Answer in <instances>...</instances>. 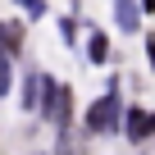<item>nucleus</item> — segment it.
<instances>
[{
  "label": "nucleus",
  "instance_id": "f257e3e1",
  "mask_svg": "<svg viewBox=\"0 0 155 155\" xmlns=\"http://www.w3.org/2000/svg\"><path fill=\"white\" fill-rule=\"evenodd\" d=\"M123 123V91H119V78H110V87L87 105L82 114V132L87 137H114Z\"/></svg>",
  "mask_w": 155,
  "mask_h": 155
},
{
  "label": "nucleus",
  "instance_id": "f03ea898",
  "mask_svg": "<svg viewBox=\"0 0 155 155\" xmlns=\"http://www.w3.org/2000/svg\"><path fill=\"white\" fill-rule=\"evenodd\" d=\"M37 114H41L55 132H68V128H73V87H68V82H55V78L46 73V78H41V105H37Z\"/></svg>",
  "mask_w": 155,
  "mask_h": 155
},
{
  "label": "nucleus",
  "instance_id": "7ed1b4c3",
  "mask_svg": "<svg viewBox=\"0 0 155 155\" xmlns=\"http://www.w3.org/2000/svg\"><path fill=\"white\" fill-rule=\"evenodd\" d=\"M119 132L128 137V146H146V141H150V110H146V105H123Z\"/></svg>",
  "mask_w": 155,
  "mask_h": 155
},
{
  "label": "nucleus",
  "instance_id": "20e7f679",
  "mask_svg": "<svg viewBox=\"0 0 155 155\" xmlns=\"http://www.w3.org/2000/svg\"><path fill=\"white\" fill-rule=\"evenodd\" d=\"M82 59H87V64H96V68H105V64L114 59V50H110V32H105V28L87 23V41H82Z\"/></svg>",
  "mask_w": 155,
  "mask_h": 155
},
{
  "label": "nucleus",
  "instance_id": "39448f33",
  "mask_svg": "<svg viewBox=\"0 0 155 155\" xmlns=\"http://www.w3.org/2000/svg\"><path fill=\"white\" fill-rule=\"evenodd\" d=\"M141 5H137V0H114V28L123 32V37H137L141 32Z\"/></svg>",
  "mask_w": 155,
  "mask_h": 155
},
{
  "label": "nucleus",
  "instance_id": "423d86ee",
  "mask_svg": "<svg viewBox=\"0 0 155 155\" xmlns=\"http://www.w3.org/2000/svg\"><path fill=\"white\" fill-rule=\"evenodd\" d=\"M41 78H46V73H37V68H32V73L23 78V91H18V105H23L28 114H37V105H41Z\"/></svg>",
  "mask_w": 155,
  "mask_h": 155
},
{
  "label": "nucleus",
  "instance_id": "0eeeda50",
  "mask_svg": "<svg viewBox=\"0 0 155 155\" xmlns=\"http://www.w3.org/2000/svg\"><path fill=\"white\" fill-rule=\"evenodd\" d=\"M0 50H5L9 59L23 55V23H0Z\"/></svg>",
  "mask_w": 155,
  "mask_h": 155
},
{
  "label": "nucleus",
  "instance_id": "6e6552de",
  "mask_svg": "<svg viewBox=\"0 0 155 155\" xmlns=\"http://www.w3.org/2000/svg\"><path fill=\"white\" fill-rule=\"evenodd\" d=\"M50 155H87V146L78 141L73 128H68V132H55V150H50Z\"/></svg>",
  "mask_w": 155,
  "mask_h": 155
},
{
  "label": "nucleus",
  "instance_id": "1a4fd4ad",
  "mask_svg": "<svg viewBox=\"0 0 155 155\" xmlns=\"http://www.w3.org/2000/svg\"><path fill=\"white\" fill-rule=\"evenodd\" d=\"M14 5H18L28 18H46V14H50V5H46V0H14Z\"/></svg>",
  "mask_w": 155,
  "mask_h": 155
},
{
  "label": "nucleus",
  "instance_id": "9d476101",
  "mask_svg": "<svg viewBox=\"0 0 155 155\" xmlns=\"http://www.w3.org/2000/svg\"><path fill=\"white\" fill-rule=\"evenodd\" d=\"M59 37H64V46H78V18H73V14L59 18Z\"/></svg>",
  "mask_w": 155,
  "mask_h": 155
},
{
  "label": "nucleus",
  "instance_id": "9b49d317",
  "mask_svg": "<svg viewBox=\"0 0 155 155\" xmlns=\"http://www.w3.org/2000/svg\"><path fill=\"white\" fill-rule=\"evenodd\" d=\"M146 68L155 73V32H146Z\"/></svg>",
  "mask_w": 155,
  "mask_h": 155
},
{
  "label": "nucleus",
  "instance_id": "f8f14e48",
  "mask_svg": "<svg viewBox=\"0 0 155 155\" xmlns=\"http://www.w3.org/2000/svg\"><path fill=\"white\" fill-rule=\"evenodd\" d=\"M137 5H141V14H146V18L155 14V0H137Z\"/></svg>",
  "mask_w": 155,
  "mask_h": 155
},
{
  "label": "nucleus",
  "instance_id": "ddd939ff",
  "mask_svg": "<svg viewBox=\"0 0 155 155\" xmlns=\"http://www.w3.org/2000/svg\"><path fill=\"white\" fill-rule=\"evenodd\" d=\"M150 137H155V110H150Z\"/></svg>",
  "mask_w": 155,
  "mask_h": 155
},
{
  "label": "nucleus",
  "instance_id": "4468645a",
  "mask_svg": "<svg viewBox=\"0 0 155 155\" xmlns=\"http://www.w3.org/2000/svg\"><path fill=\"white\" fill-rule=\"evenodd\" d=\"M32 155H41V150H32Z\"/></svg>",
  "mask_w": 155,
  "mask_h": 155
}]
</instances>
